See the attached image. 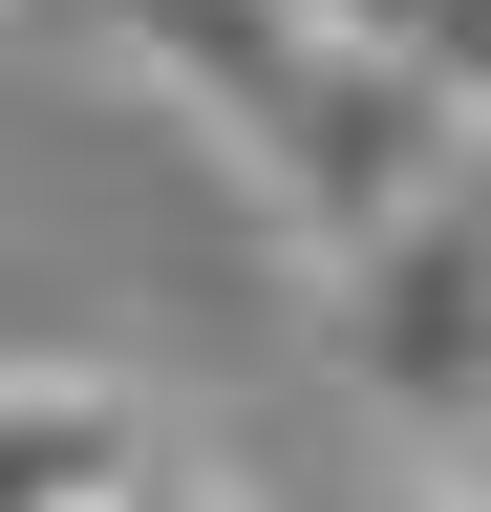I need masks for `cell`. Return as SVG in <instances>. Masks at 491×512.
<instances>
[{
  "label": "cell",
  "instance_id": "1",
  "mask_svg": "<svg viewBox=\"0 0 491 512\" xmlns=\"http://www.w3.org/2000/svg\"><path fill=\"white\" fill-rule=\"evenodd\" d=\"M321 320H342L363 406H406V427H470L491 406V192H470V150L427 171L385 235L321 256Z\"/></svg>",
  "mask_w": 491,
  "mask_h": 512
},
{
  "label": "cell",
  "instance_id": "2",
  "mask_svg": "<svg viewBox=\"0 0 491 512\" xmlns=\"http://www.w3.org/2000/svg\"><path fill=\"white\" fill-rule=\"evenodd\" d=\"M449 150H470V128L427 107L406 64H321V86L278 107V150L235 171V192H257V214L299 235V278H321V256H342V235H385V214H406V192L449 171Z\"/></svg>",
  "mask_w": 491,
  "mask_h": 512
},
{
  "label": "cell",
  "instance_id": "3",
  "mask_svg": "<svg viewBox=\"0 0 491 512\" xmlns=\"http://www.w3.org/2000/svg\"><path fill=\"white\" fill-rule=\"evenodd\" d=\"M65 43H107V64H129V86L214 150V171H257V150H278V107L321 86V43H299L278 0H86Z\"/></svg>",
  "mask_w": 491,
  "mask_h": 512
},
{
  "label": "cell",
  "instance_id": "4",
  "mask_svg": "<svg viewBox=\"0 0 491 512\" xmlns=\"http://www.w3.org/2000/svg\"><path fill=\"white\" fill-rule=\"evenodd\" d=\"M150 384H107V363H0V512H107L150 470Z\"/></svg>",
  "mask_w": 491,
  "mask_h": 512
},
{
  "label": "cell",
  "instance_id": "5",
  "mask_svg": "<svg viewBox=\"0 0 491 512\" xmlns=\"http://www.w3.org/2000/svg\"><path fill=\"white\" fill-rule=\"evenodd\" d=\"M406 86H427V107H449L470 150H491V0H427V43H406Z\"/></svg>",
  "mask_w": 491,
  "mask_h": 512
},
{
  "label": "cell",
  "instance_id": "6",
  "mask_svg": "<svg viewBox=\"0 0 491 512\" xmlns=\"http://www.w3.org/2000/svg\"><path fill=\"white\" fill-rule=\"evenodd\" d=\"M278 22L321 43V64H406V43H427V0H278Z\"/></svg>",
  "mask_w": 491,
  "mask_h": 512
},
{
  "label": "cell",
  "instance_id": "7",
  "mask_svg": "<svg viewBox=\"0 0 491 512\" xmlns=\"http://www.w3.org/2000/svg\"><path fill=\"white\" fill-rule=\"evenodd\" d=\"M107 512H235V491L193 470V448H150V470H129V491H107Z\"/></svg>",
  "mask_w": 491,
  "mask_h": 512
},
{
  "label": "cell",
  "instance_id": "8",
  "mask_svg": "<svg viewBox=\"0 0 491 512\" xmlns=\"http://www.w3.org/2000/svg\"><path fill=\"white\" fill-rule=\"evenodd\" d=\"M449 512H491V406H470V427H449Z\"/></svg>",
  "mask_w": 491,
  "mask_h": 512
},
{
  "label": "cell",
  "instance_id": "9",
  "mask_svg": "<svg viewBox=\"0 0 491 512\" xmlns=\"http://www.w3.org/2000/svg\"><path fill=\"white\" fill-rule=\"evenodd\" d=\"M65 22H86V0H0V43H65Z\"/></svg>",
  "mask_w": 491,
  "mask_h": 512
},
{
  "label": "cell",
  "instance_id": "10",
  "mask_svg": "<svg viewBox=\"0 0 491 512\" xmlns=\"http://www.w3.org/2000/svg\"><path fill=\"white\" fill-rule=\"evenodd\" d=\"M470 192H491V150H470Z\"/></svg>",
  "mask_w": 491,
  "mask_h": 512
}]
</instances>
